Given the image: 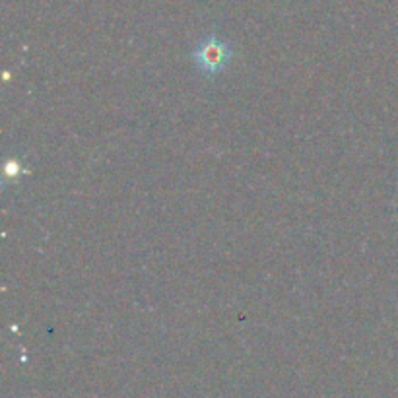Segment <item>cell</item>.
I'll use <instances>...</instances> for the list:
<instances>
[{
	"instance_id": "7a4b0ae2",
	"label": "cell",
	"mask_w": 398,
	"mask_h": 398,
	"mask_svg": "<svg viewBox=\"0 0 398 398\" xmlns=\"http://www.w3.org/2000/svg\"><path fill=\"white\" fill-rule=\"evenodd\" d=\"M20 169H22V167H20V164H18V161H10V164H8L6 166V175H18V173H20Z\"/></svg>"
},
{
	"instance_id": "6da1fadb",
	"label": "cell",
	"mask_w": 398,
	"mask_h": 398,
	"mask_svg": "<svg viewBox=\"0 0 398 398\" xmlns=\"http://www.w3.org/2000/svg\"><path fill=\"white\" fill-rule=\"evenodd\" d=\"M193 57H195L196 64L203 72L218 74L227 67V62L232 59V49L226 41H222L216 35H210V38H206L198 43Z\"/></svg>"
}]
</instances>
